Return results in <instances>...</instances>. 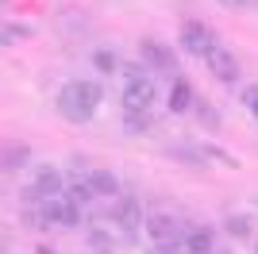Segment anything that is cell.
Returning <instances> with one entry per match:
<instances>
[{
  "instance_id": "9",
  "label": "cell",
  "mask_w": 258,
  "mask_h": 254,
  "mask_svg": "<svg viewBox=\"0 0 258 254\" xmlns=\"http://www.w3.org/2000/svg\"><path fill=\"white\" fill-rule=\"evenodd\" d=\"M27 162H31V147H27V143H4V147H0V169L16 173V169H23Z\"/></svg>"
},
{
  "instance_id": "7",
  "label": "cell",
  "mask_w": 258,
  "mask_h": 254,
  "mask_svg": "<svg viewBox=\"0 0 258 254\" xmlns=\"http://www.w3.org/2000/svg\"><path fill=\"white\" fill-rule=\"evenodd\" d=\"M108 216H112V223H119V227H123V231H139L143 223V204H139V197H116V204H112V212H108Z\"/></svg>"
},
{
  "instance_id": "12",
  "label": "cell",
  "mask_w": 258,
  "mask_h": 254,
  "mask_svg": "<svg viewBox=\"0 0 258 254\" xmlns=\"http://www.w3.org/2000/svg\"><path fill=\"white\" fill-rule=\"evenodd\" d=\"M62 197H66L70 204H77V208H89V204L97 201V193L89 189V181H70V185L62 189Z\"/></svg>"
},
{
  "instance_id": "3",
  "label": "cell",
  "mask_w": 258,
  "mask_h": 254,
  "mask_svg": "<svg viewBox=\"0 0 258 254\" xmlns=\"http://www.w3.org/2000/svg\"><path fill=\"white\" fill-rule=\"evenodd\" d=\"M177 42H181V50L185 54H193V58H201L205 62V54L212 50L216 42V31L208 27V23H201V20H185L181 23V35H177Z\"/></svg>"
},
{
  "instance_id": "21",
  "label": "cell",
  "mask_w": 258,
  "mask_h": 254,
  "mask_svg": "<svg viewBox=\"0 0 258 254\" xmlns=\"http://www.w3.org/2000/svg\"><path fill=\"white\" fill-rule=\"evenodd\" d=\"M224 8H231V12H247L250 8V0H220Z\"/></svg>"
},
{
  "instance_id": "6",
  "label": "cell",
  "mask_w": 258,
  "mask_h": 254,
  "mask_svg": "<svg viewBox=\"0 0 258 254\" xmlns=\"http://www.w3.org/2000/svg\"><path fill=\"white\" fill-rule=\"evenodd\" d=\"M143 231L151 235V243H181V239H185L181 220H177V216H166V212H154V216H147Z\"/></svg>"
},
{
  "instance_id": "19",
  "label": "cell",
  "mask_w": 258,
  "mask_h": 254,
  "mask_svg": "<svg viewBox=\"0 0 258 254\" xmlns=\"http://www.w3.org/2000/svg\"><path fill=\"white\" fill-rule=\"evenodd\" d=\"M147 254H181V243H151Z\"/></svg>"
},
{
  "instance_id": "8",
  "label": "cell",
  "mask_w": 258,
  "mask_h": 254,
  "mask_svg": "<svg viewBox=\"0 0 258 254\" xmlns=\"http://www.w3.org/2000/svg\"><path fill=\"white\" fill-rule=\"evenodd\" d=\"M181 250L185 254H212L216 250V231L208 227V223H193V227H185Z\"/></svg>"
},
{
  "instance_id": "15",
  "label": "cell",
  "mask_w": 258,
  "mask_h": 254,
  "mask_svg": "<svg viewBox=\"0 0 258 254\" xmlns=\"http://www.w3.org/2000/svg\"><path fill=\"white\" fill-rule=\"evenodd\" d=\"M89 246H93V254H112V246H116V243H112L100 227H93V231H89Z\"/></svg>"
},
{
  "instance_id": "16",
  "label": "cell",
  "mask_w": 258,
  "mask_h": 254,
  "mask_svg": "<svg viewBox=\"0 0 258 254\" xmlns=\"http://www.w3.org/2000/svg\"><path fill=\"white\" fill-rule=\"evenodd\" d=\"M93 66H97L100 74H112V70H119V58L112 50H97L93 54Z\"/></svg>"
},
{
  "instance_id": "22",
  "label": "cell",
  "mask_w": 258,
  "mask_h": 254,
  "mask_svg": "<svg viewBox=\"0 0 258 254\" xmlns=\"http://www.w3.org/2000/svg\"><path fill=\"white\" fill-rule=\"evenodd\" d=\"M39 254H54V250H50V246H39Z\"/></svg>"
},
{
  "instance_id": "23",
  "label": "cell",
  "mask_w": 258,
  "mask_h": 254,
  "mask_svg": "<svg viewBox=\"0 0 258 254\" xmlns=\"http://www.w3.org/2000/svg\"><path fill=\"white\" fill-rule=\"evenodd\" d=\"M212 254H231V250H212Z\"/></svg>"
},
{
  "instance_id": "14",
  "label": "cell",
  "mask_w": 258,
  "mask_h": 254,
  "mask_svg": "<svg viewBox=\"0 0 258 254\" xmlns=\"http://www.w3.org/2000/svg\"><path fill=\"white\" fill-rule=\"evenodd\" d=\"M16 39H31V27H23V23H0V46H12Z\"/></svg>"
},
{
  "instance_id": "17",
  "label": "cell",
  "mask_w": 258,
  "mask_h": 254,
  "mask_svg": "<svg viewBox=\"0 0 258 254\" xmlns=\"http://www.w3.org/2000/svg\"><path fill=\"white\" fill-rule=\"evenodd\" d=\"M227 231L235 235V239H247L250 235V220L247 216H227Z\"/></svg>"
},
{
  "instance_id": "5",
  "label": "cell",
  "mask_w": 258,
  "mask_h": 254,
  "mask_svg": "<svg viewBox=\"0 0 258 254\" xmlns=\"http://www.w3.org/2000/svg\"><path fill=\"white\" fill-rule=\"evenodd\" d=\"M205 66H208V74H212L216 81H224V85H235L239 81V58L227 50L224 42H216L212 50L205 54Z\"/></svg>"
},
{
  "instance_id": "10",
  "label": "cell",
  "mask_w": 258,
  "mask_h": 254,
  "mask_svg": "<svg viewBox=\"0 0 258 254\" xmlns=\"http://www.w3.org/2000/svg\"><path fill=\"white\" fill-rule=\"evenodd\" d=\"M85 181H89V189L97 193V197H119V177L112 169H89Z\"/></svg>"
},
{
  "instance_id": "18",
  "label": "cell",
  "mask_w": 258,
  "mask_h": 254,
  "mask_svg": "<svg viewBox=\"0 0 258 254\" xmlns=\"http://www.w3.org/2000/svg\"><path fill=\"white\" fill-rule=\"evenodd\" d=\"M243 104H247V112L258 119V85H247V89H243Z\"/></svg>"
},
{
  "instance_id": "13",
  "label": "cell",
  "mask_w": 258,
  "mask_h": 254,
  "mask_svg": "<svg viewBox=\"0 0 258 254\" xmlns=\"http://www.w3.org/2000/svg\"><path fill=\"white\" fill-rule=\"evenodd\" d=\"M151 127H154L151 112H123V131H127V135H143V131H151Z\"/></svg>"
},
{
  "instance_id": "1",
  "label": "cell",
  "mask_w": 258,
  "mask_h": 254,
  "mask_svg": "<svg viewBox=\"0 0 258 254\" xmlns=\"http://www.w3.org/2000/svg\"><path fill=\"white\" fill-rule=\"evenodd\" d=\"M100 85L89 81V77H77V81H66L62 89H58V116L66 119V123H89V119L97 116L100 108Z\"/></svg>"
},
{
  "instance_id": "20",
  "label": "cell",
  "mask_w": 258,
  "mask_h": 254,
  "mask_svg": "<svg viewBox=\"0 0 258 254\" xmlns=\"http://www.w3.org/2000/svg\"><path fill=\"white\" fill-rule=\"evenodd\" d=\"M201 119H205V127H216V123H220V119H216V112L205 104V100H201Z\"/></svg>"
},
{
  "instance_id": "2",
  "label": "cell",
  "mask_w": 258,
  "mask_h": 254,
  "mask_svg": "<svg viewBox=\"0 0 258 254\" xmlns=\"http://www.w3.org/2000/svg\"><path fill=\"white\" fill-rule=\"evenodd\" d=\"M154 96V77L143 66H123V112H151Z\"/></svg>"
},
{
  "instance_id": "24",
  "label": "cell",
  "mask_w": 258,
  "mask_h": 254,
  "mask_svg": "<svg viewBox=\"0 0 258 254\" xmlns=\"http://www.w3.org/2000/svg\"><path fill=\"white\" fill-rule=\"evenodd\" d=\"M254 254H258V246H254Z\"/></svg>"
},
{
  "instance_id": "4",
  "label": "cell",
  "mask_w": 258,
  "mask_h": 254,
  "mask_svg": "<svg viewBox=\"0 0 258 254\" xmlns=\"http://www.w3.org/2000/svg\"><path fill=\"white\" fill-rule=\"evenodd\" d=\"M139 58H143V66L151 70V74H162V77H177V62H173V54H170V46L166 42H158V39H143L139 42Z\"/></svg>"
},
{
  "instance_id": "11",
  "label": "cell",
  "mask_w": 258,
  "mask_h": 254,
  "mask_svg": "<svg viewBox=\"0 0 258 254\" xmlns=\"http://www.w3.org/2000/svg\"><path fill=\"white\" fill-rule=\"evenodd\" d=\"M189 104H197L189 81H185V77H173L170 81V112H189Z\"/></svg>"
}]
</instances>
